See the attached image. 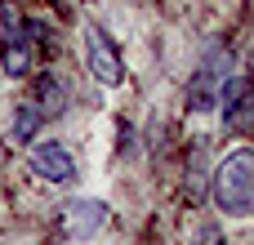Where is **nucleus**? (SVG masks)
<instances>
[{
  "instance_id": "6e6552de",
  "label": "nucleus",
  "mask_w": 254,
  "mask_h": 245,
  "mask_svg": "<svg viewBox=\"0 0 254 245\" xmlns=\"http://www.w3.org/2000/svg\"><path fill=\"white\" fill-rule=\"evenodd\" d=\"M45 121H54V116H63L67 107H71V94H67V85L54 76V71H45V76H36V85H31V98H27Z\"/></svg>"
},
{
  "instance_id": "1a4fd4ad",
  "label": "nucleus",
  "mask_w": 254,
  "mask_h": 245,
  "mask_svg": "<svg viewBox=\"0 0 254 245\" xmlns=\"http://www.w3.org/2000/svg\"><path fill=\"white\" fill-rule=\"evenodd\" d=\"M40 129H45V116H40L31 103H18V112H13V121H9V138H13V143H31Z\"/></svg>"
},
{
  "instance_id": "f03ea898",
  "label": "nucleus",
  "mask_w": 254,
  "mask_h": 245,
  "mask_svg": "<svg viewBox=\"0 0 254 245\" xmlns=\"http://www.w3.org/2000/svg\"><path fill=\"white\" fill-rule=\"evenodd\" d=\"M228 76H232V49L214 40V45L201 54V62H196V71H192V80H188V112H210V107H219V94H223Z\"/></svg>"
},
{
  "instance_id": "20e7f679",
  "label": "nucleus",
  "mask_w": 254,
  "mask_h": 245,
  "mask_svg": "<svg viewBox=\"0 0 254 245\" xmlns=\"http://www.w3.org/2000/svg\"><path fill=\"white\" fill-rule=\"evenodd\" d=\"M85 62H89V76L98 85H121L125 80V58H121V49L112 45V36L98 22L85 27Z\"/></svg>"
},
{
  "instance_id": "f257e3e1",
  "label": "nucleus",
  "mask_w": 254,
  "mask_h": 245,
  "mask_svg": "<svg viewBox=\"0 0 254 245\" xmlns=\"http://www.w3.org/2000/svg\"><path fill=\"white\" fill-rule=\"evenodd\" d=\"M210 196L228 219H254V147H237L214 165Z\"/></svg>"
},
{
  "instance_id": "0eeeda50",
  "label": "nucleus",
  "mask_w": 254,
  "mask_h": 245,
  "mask_svg": "<svg viewBox=\"0 0 254 245\" xmlns=\"http://www.w3.org/2000/svg\"><path fill=\"white\" fill-rule=\"evenodd\" d=\"M31 170L45 183H71L76 179V156H71V147L45 138V143H31Z\"/></svg>"
},
{
  "instance_id": "39448f33",
  "label": "nucleus",
  "mask_w": 254,
  "mask_h": 245,
  "mask_svg": "<svg viewBox=\"0 0 254 245\" xmlns=\"http://www.w3.org/2000/svg\"><path fill=\"white\" fill-rule=\"evenodd\" d=\"M219 112L232 134L254 129V76H228V85L219 94Z\"/></svg>"
},
{
  "instance_id": "9d476101",
  "label": "nucleus",
  "mask_w": 254,
  "mask_h": 245,
  "mask_svg": "<svg viewBox=\"0 0 254 245\" xmlns=\"http://www.w3.org/2000/svg\"><path fill=\"white\" fill-rule=\"evenodd\" d=\"M192 245H228V241H223V232H219L214 223H201V228L192 232Z\"/></svg>"
},
{
  "instance_id": "423d86ee",
  "label": "nucleus",
  "mask_w": 254,
  "mask_h": 245,
  "mask_svg": "<svg viewBox=\"0 0 254 245\" xmlns=\"http://www.w3.org/2000/svg\"><path fill=\"white\" fill-rule=\"evenodd\" d=\"M103 223H107V205L103 201H67L63 214H58V237L63 241H89Z\"/></svg>"
},
{
  "instance_id": "7ed1b4c3",
  "label": "nucleus",
  "mask_w": 254,
  "mask_h": 245,
  "mask_svg": "<svg viewBox=\"0 0 254 245\" xmlns=\"http://www.w3.org/2000/svg\"><path fill=\"white\" fill-rule=\"evenodd\" d=\"M0 67L9 80L31 76V67H36V40H31V27L18 9L0 13Z\"/></svg>"
}]
</instances>
